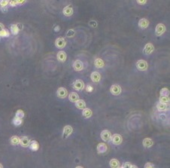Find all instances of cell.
Wrapping results in <instances>:
<instances>
[{
  "label": "cell",
  "instance_id": "1",
  "mask_svg": "<svg viewBox=\"0 0 170 168\" xmlns=\"http://www.w3.org/2000/svg\"><path fill=\"white\" fill-rule=\"evenodd\" d=\"M111 143L115 145V146H118L120 144L122 143L123 142V137L121 135L118 134V133H115L114 135H111Z\"/></svg>",
  "mask_w": 170,
  "mask_h": 168
},
{
  "label": "cell",
  "instance_id": "2",
  "mask_svg": "<svg viewBox=\"0 0 170 168\" xmlns=\"http://www.w3.org/2000/svg\"><path fill=\"white\" fill-rule=\"evenodd\" d=\"M135 66H136V68L139 70V71H146L148 69V63L144 60H139L136 62L135 63Z\"/></svg>",
  "mask_w": 170,
  "mask_h": 168
},
{
  "label": "cell",
  "instance_id": "3",
  "mask_svg": "<svg viewBox=\"0 0 170 168\" xmlns=\"http://www.w3.org/2000/svg\"><path fill=\"white\" fill-rule=\"evenodd\" d=\"M84 83L82 80L81 79H77L75 80L73 84H72V87L75 90V91H82L84 88Z\"/></svg>",
  "mask_w": 170,
  "mask_h": 168
},
{
  "label": "cell",
  "instance_id": "4",
  "mask_svg": "<svg viewBox=\"0 0 170 168\" xmlns=\"http://www.w3.org/2000/svg\"><path fill=\"white\" fill-rule=\"evenodd\" d=\"M166 32V26L163 23H158L155 27V34L157 36H162Z\"/></svg>",
  "mask_w": 170,
  "mask_h": 168
},
{
  "label": "cell",
  "instance_id": "5",
  "mask_svg": "<svg viewBox=\"0 0 170 168\" xmlns=\"http://www.w3.org/2000/svg\"><path fill=\"white\" fill-rule=\"evenodd\" d=\"M110 91H111L112 95L118 96V95H120L121 94L122 89H121V86L118 85H113L110 88Z\"/></svg>",
  "mask_w": 170,
  "mask_h": 168
},
{
  "label": "cell",
  "instance_id": "6",
  "mask_svg": "<svg viewBox=\"0 0 170 168\" xmlns=\"http://www.w3.org/2000/svg\"><path fill=\"white\" fill-rule=\"evenodd\" d=\"M55 45H56V48H59V49H63L66 45V41L63 37L57 38L55 41Z\"/></svg>",
  "mask_w": 170,
  "mask_h": 168
},
{
  "label": "cell",
  "instance_id": "7",
  "mask_svg": "<svg viewBox=\"0 0 170 168\" xmlns=\"http://www.w3.org/2000/svg\"><path fill=\"white\" fill-rule=\"evenodd\" d=\"M56 96L60 99H64L68 97V91L65 88H59L57 91H56Z\"/></svg>",
  "mask_w": 170,
  "mask_h": 168
},
{
  "label": "cell",
  "instance_id": "8",
  "mask_svg": "<svg viewBox=\"0 0 170 168\" xmlns=\"http://www.w3.org/2000/svg\"><path fill=\"white\" fill-rule=\"evenodd\" d=\"M73 132V128L70 125H66L63 130V137L64 139H67Z\"/></svg>",
  "mask_w": 170,
  "mask_h": 168
},
{
  "label": "cell",
  "instance_id": "9",
  "mask_svg": "<svg viewBox=\"0 0 170 168\" xmlns=\"http://www.w3.org/2000/svg\"><path fill=\"white\" fill-rule=\"evenodd\" d=\"M101 138L104 142H109L111 140V133L109 130H104L101 133Z\"/></svg>",
  "mask_w": 170,
  "mask_h": 168
},
{
  "label": "cell",
  "instance_id": "10",
  "mask_svg": "<svg viewBox=\"0 0 170 168\" xmlns=\"http://www.w3.org/2000/svg\"><path fill=\"white\" fill-rule=\"evenodd\" d=\"M154 46L153 45L152 43H147L145 45L144 49H143V52L146 55L151 54L154 52Z\"/></svg>",
  "mask_w": 170,
  "mask_h": 168
},
{
  "label": "cell",
  "instance_id": "11",
  "mask_svg": "<svg viewBox=\"0 0 170 168\" xmlns=\"http://www.w3.org/2000/svg\"><path fill=\"white\" fill-rule=\"evenodd\" d=\"M72 66H73V69H75V71H76V72H81L84 69V64L80 60H76L73 63Z\"/></svg>",
  "mask_w": 170,
  "mask_h": 168
},
{
  "label": "cell",
  "instance_id": "12",
  "mask_svg": "<svg viewBox=\"0 0 170 168\" xmlns=\"http://www.w3.org/2000/svg\"><path fill=\"white\" fill-rule=\"evenodd\" d=\"M149 26V21L145 18H141L138 21V26L141 30H145Z\"/></svg>",
  "mask_w": 170,
  "mask_h": 168
},
{
  "label": "cell",
  "instance_id": "13",
  "mask_svg": "<svg viewBox=\"0 0 170 168\" xmlns=\"http://www.w3.org/2000/svg\"><path fill=\"white\" fill-rule=\"evenodd\" d=\"M96 150H97V152L99 154H103V153H105L107 151H108V146L105 143H100L98 144L97 147H96Z\"/></svg>",
  "mask_w": 170,
  "mask_h": 168
},
{
  "label": "cell",
  "instance_id": "14",
  "mask_svg": "<svg viewBox=\"0 0 170 168\" xmlns=\"http://www.w3.org/2000/svg\"><path fill=\"white\" fill-rule=\"evenodd\" d=\"M30 143V139L27 136H23L22 138H20V145L22 147H24V148L29 147Z\"/></svg>",
  "mask_w": 170,
  "mask_h": 168
},
{
  "label": "cell",
  "instance_id": "15",
  "mask_svg": "<svg viewBox=\"0 0 170 168\" xmlns=\"http://www.w3.org/2000/svg\"><path fill=\"white\" fill-rule=\"evenodd\" d=\"M56 58L60 62H65L67 59V54L65 51H60L57 53V55H56Z\"/></svg>",
  "mask_w": 170,
  "mask_h": 168
},
{
  "label": "cell",
  "instance_id": "16",
  "mask_svg": "<svg viewBox=\"0 0 170 168\" xmlns=\"http://www.w3.org/2000/svg\"><path fill=\"white\" fill-rule=\"evenodd\" d=\"M90 78L93 83H98L101 80V75L98 72H93L90 75Z\"/></svg>",
  "mask_w": 170,
  "mask_h": 168
},
{
  "label": "cell",
  "instance_id": "17",
  "mask_svg": "<svg viewBox=\"0 0 170 168\" xmlns=\"http://www.w3.org/2000/svg\"><path fill=\"white\" fill-rule=\"evenodd\" d=\"M75 106L77 109H81L83 110L84 109L86 108V103H85V101L84 100H81V99H78V100H76L75 102Z\"/></svg>",
  "mask_w": 170,
  "mask_h": 168
},
{
  "label": "cell",
  "instance_id": "18",
  "mask_svg": "<svg viewBox=\"0 0 170 168\" xmlns=\"http://www.w3.org/2000/svg\"><path fill=\"white\" fill-rule=\"evenodd\" d=\"M63 13L65 16L66 17H70L73 14V8L71 5H68L66 6L63 10Z\"/></svg>",
  "mask_w": 170,
  "mask_h": 168
},
{
  "label": "cell",
  "instance_id": "19",
  "mask_svg": "<svg viewBox=\"0 0 170 168\" xmlns=\"http://www.w3.org/2000/svg\"><path fill=\"white\" fill-rule=\"evenodd\" d=\"M82 115L84 118H90L92 115H93V112L89 108H85L83 109V112H82Z\"/></svg>",
  "mask_w": 170,
  "mask_h": 168
},
{
  "label": "cell",
  "instance_id": "20",
  "mask_svg": "<svg viewBox=\"0 0 170 168\" xmlns=\"http://www.w3.org/2000/svg\"><path fill=\"white\" fill-rule=\"evenodd\" d=\"M142 144H143V146L145 148H147V149H149L151 148V146H153L154 145V141L152 140V139L151 138H145L144 139V140L142 142Z\"/></svg>",
  "mask_w": 170,
  "mask_h": 168
},
{
  "label": "cell",
  "instance_id": "21",
  "mask_svg": "<svg viewBox=\"0 0 170 168\" xmlns=\"http://www.w3.org/2000/svg\"><path fill=\"white\" fill-rule=\"evenodd\" d=\"M157 109L160 112H166L168 110V106L166 103H162L159 102L157 104Z\"/></svg>",
  "mask_w": 170,
  "mask_h": 168
},
{
  "label": "cell",
  "instance_id": "22",
  "mask_svg": "<svg viewBox=\"0 0 170 168\" xmlns=\"http://www.w3.org/2000/svg\"><path fill=\"white\" fill-rule=\"evenodd\" d=\"M94 65L97 69H102L104 67L105 63H104L103 60H102L101 58H96L94 61Z\"/></svg>",
  "mask_w": 170,
  "mask_h": 168
},
{
  "label": "cell",
  "instance_id": "23",
  "mask_svg": "<svg viewBox=\"0 0 170 168\" xmlns=\"http://www.w3.org/2000/svg\"><path fill=\"white\" fill-rule=\"evenodd\" d=\"M109 164H110V167H112V168H118V167H121V165H120V162L118 159L116 158H113L109 162Z\"/></svg>",
  "mask_w": 170,
  "mask_h": 168
},
{
  "label": "cell",
  "instance_id": "24",
  "mask_svg": "<svg viewBox=\"0 0 170 168\" xmlns=\"http://www.w3.org/2000/svg\"><path fill=\"white\" fill-rule=\"evenodd\" d=\"M29 147L30 148V149L32 151H34L35 152V151L39 150V143L37 141L33 140V141H30V143Z\"/></svg>",
  "mask_w": 170,
  "mask_h": 168
},
{
  "label": "cell",
  "instance_id": "25",
  "mask_svg": "<svg viewBox=\"0 0 170 168\" xmlns=\"http://www.w3.org/2000/svg\"><path fill=\"white\" fill-rule=\"evenodd\" d=\"M68 97H69V101H71L72 103H75L76 100H78L79 99V95L76 92H72V93H70L69 94Z\"/></svg>",
  "mask_w": 170,
  "mask_h": 168
},
{
  "label": "cell",
  "instance_id": "26",
  "mask_svg": "<svg viewBox=\"0 0 170 168\" xmlns=\"http://www.w3.org/2000/svg\"><path fill=\"white\" fill-rule=\"evenodd\" d=\"M11 143L13 146H17L20 144V138L17 136H13L11 138Z\"/></svg>",
  "mask_w": 170,
  "mask_h": 168
},
{
  "label": "cell",
  "instance_id": "27",
  "mask_svg": "<svg viewBox=\"0 0 170 168\" xmlns=\"http://www.w3.org/2000/svg\"><path fill=\"white\" fill-rule=\"evenodd\" d=\"M159 101H160V103L168 104L169 103L170 100H169V97L168 96H160V99H159Z\"/></svg>",
  "mask_w": 170,
  "mask_h": 168
},
{
  "label": "cell",
  "instance_id": "28",
  "mask_svg": "<svg viewBox=\"0 0 170 168\" xmlns=\"http://www.w3.org/2000/svg\"><path fill=\"white\" fill-rule=\"evenodd\" d=\"M11 31L13 35H17L19 33L20 30H19V28L17 27V24H13V25L11 26Z\"/></svg>",
  "mask_w": 170,
  "mask_h": 168
},
{
  "label": "cell",
  "instance_id": "29",
  "mask_svg": "<svg viewBox=\"0 0 170 168\" xmlns=\"http://www.w3.org/2000/svg\"><path fill=\"white\" fill-rule=\"evenodd\" d=\"M12 122H13V124H14L15 126H19V125H20V124L23 123V120H22V118H20L15 116V117L13 118Z\"/></svg>",
  "mask_w": 170,
  "mask_h": 168
},
{
  "label": "cell",
  "instance_id": "30",
  "mask_svg": "<svg viewBox=\"0 0 170 168\" xmlns=\"http://www.w3.org/2000/svg\"><path fill=\"white\" fill-rule=\"evenodd\" d=\"M169 94H170V92H169V90L168 89V88H162L161 90H160V96H169Z\"/></svg>",
  "mask_w": 170,
  "mask_h": 168
},
{
  "label": "cell",
  "instance_id": "31",
  "mask_svg": "<svg viewBox=\"0 0 170 168\" xmlns=\"http://www.w3.org/2000/svg\"><path fill=\"white\" fill-rule=\"evenodd\" d=\"M121 167H122V168H132V167L136 168L137 166L132 165V164L131 163H129V162H125V163H124V164H123L122 166H121Z\"/></svg>",
  "mask_w": 170,
  "mask_h": 168
},
{
  "label": "cell",
  "instance_id": "32",
  "mask_svg": "<svg viewBox=\"0 0 170 168\" xmlns=\"http://www.w3.org/2000/svg\"><path fill=\"white\" fill-rule=\"evenodd\" d=\"M10 36V33L8 30L4 29L3 30L0 31V36L1 37H8Z\"/></svg>",
  "mask_w": 170,
  "mask_h": 168
},
{
  "label": "cell",
  "instance_id": "33",
  "mask_svg": "<svg viewBox=\"0 0 170 168\" xmlns=\"http://www.w3.org/2000/svg\"><path fill=\"white\" fill-rule=\"evenodd\" d=\"M24 112L21 109H19L16 112V114H15V116L16 117H18L20 118H23L24 117Z\"/></svg>",
  "mask_w": 170,
  "mask_h": 168
},
{
  "label": "cell",
  "instance_id": "34",
  "mask_svg": "<svg viewBox=\"0 0 170 168\" xmlns=\"http://www.w3.org/2000/svg\"><path fill=\"white\" fill-rule=\"evenodd\" d=\"M9 4V0H0V6L1 8H7Z\"/></svg>",
  "mask_w": 170,
  "mask_h": 168
},
{
  "label": "cell",
  "instance_id": "35",
  "mask_svg": "<svg viewBox=\"0 0 170 168\" xmlns=\"http://www.w3.org/2000/svg\"><path fill=\"white\" fill-rule=\"evenodd\" d=\"M75 35V31L72 29H70L67 31L66 33V36L68 38H71V37H73Z\"/></svg>",
  "mask_w": 170,
  "mask_h": 168
},
{
  "label": "cell",
  "instance_id": "36",
  "mask_svg": "<svg viewBox=\"0 0 170 168\" xmlns=\"http://www.w3.org/2000/svg\"><path fill=\"white\" fill-rule=\"evenodd\" d=\"M85 90H86V91L88 92V93H91V92H93V87L91 85H88L86 87V88H85Z\"/></svg>",
  "mask_w": 170,
  "mask_h": 168
},
{
  "label": "cell",
  "instance_id": "37",
  "mask_svg": "<svg viewBox=\"0 0 170 168\" xmlns=\"http://www.w3.org/2000/svg\"><path fill=\"white\" fill-rule=\"evenodd\" d=\"M158 118H159V119H160V120L165 121V120L166 119V115L165 114H163V113H160V114H159Z\"/></svg>",
  "mask_w": 170,
  "mask_h": 168
},
{
  "label": "cell",
  "instance_id": "38",
  "mask_svg": "<svg viewBox=\"0 0 170 168\" xmlns=\"http://www.w3.org/2000/svg\"><path fill=\"white\" fill-rule=\"evenodd\" d=\"M8 5H10L12 7H15V6L17 5V3L16 2V0H9V4Z\"/></svg>",
  "mask_w": 170,
  "mask_h": 168
},
{
  "label": "cell",
  "instance_id": "39",
  "mask_svg": "<svg viewBox=\"0 0 170 168\" xmlns=\"http://www.w3.org/2000/svg\"><path fill=\"white\" fill-rule=\"evenodd\" d=\"M136 2L138 5H145L146 2H147V0H136Z\"/></svg>",
  "mask_w": 170,
  "mask_h": 168
},
{
  "label": "cell",
  "instance_id": "40",
  "mask_svg": "<svg viewBox=\"0 0 170 168\" xmlns=\"http://www.w3.org/2000/svg\"><path fill=\"white\" fill-rule=\"evenodd\" d=\"M89 24H90L92 27H96V26H97V22H96V20H90V21L89 22Z\"/></svg>",
  "mask_w": 170,
  "mask_h": 168
},
{
  "label": "cell",
  "instance_id": "41",
  "mask_svg": "<svg viewBox=\"0 0 170 168\" xmlns=\"http://www.w3.org/2000/svg\"><path fill=\"white\" fill-rule=\"evenodd\" d=\"M155 166L152 164V163H151V162H148V163H146V164L145 165V168H153V167H154Z\"/></svg>",
  "mask_w": 170,
  "mask_h": 168
},
{
  "label": "cell",
  "instance_id": "42",
  "mask_svg": "<svg viewBox=\"0 0 170 168\" xmlns=\"http://www.w3.org/2000/svg\"><path fill=\"white\" fill-rule=\"evenodd\" d=\"M17 5H22L26 2V0H16Z\"/></svg>",
  "mask_w": 170,
  "mask_h": 168
},
{
  "label": "cell",
  "instance_id": "43",
  "mask_svg": "<svg viewBox=\"0 0 170 168\" xmlns=\"http://www.w3.org/2000/svg\"><path fill=\"white\" fill-rule=\"evenodd\" d=\"M60 30V27L59 26H55V28H54V30H55V32H59V30Z\"/></svg>",
  "mask_w": 170,
  "mask_h": 168
},
{
  "label": "cell",
  "instance_id": "44",
  "mask_svg": "<svg viewBox=\"0 0 170 168\" xmlns=\"http://www.w3.org/2000/svg\"><path fill=\"white\" fill-rule=\"evenodd\" d=\"M4 29H5V26H4V25H3L2 23H0V31L3 30Z\"/></svg>",
  "mask_w": 170,
  "mask_h": 168
},
{
  "label": "cell",
  "instance_id": "45",
  "mask_svg": "<svg viewBox=\"0 0 170 168\" xmlns=\"http://www.w3.org/2000/svg\"><path fill=\"white\" fill-rule=\"evenodd\" d=\"M0 167H3V166H2V165L1 164H0Z\"/></svg>",
  "mask_w": 170,
  "mask_h": 168
},
{
  "label": "cell",
  "instance_id": "46",
  "mask_svg": "<svg viewBox=\"0 0 170 168\" xmlns=\"http://www.w3.org/2000/svg\"><path fill=\"white\" fill-rule=\"evenodd\" d=\"M0 39H1V36H0Z\"/></svg>",
  "mask_w": 170,
  "mask_h": 168
}]
</instances>
